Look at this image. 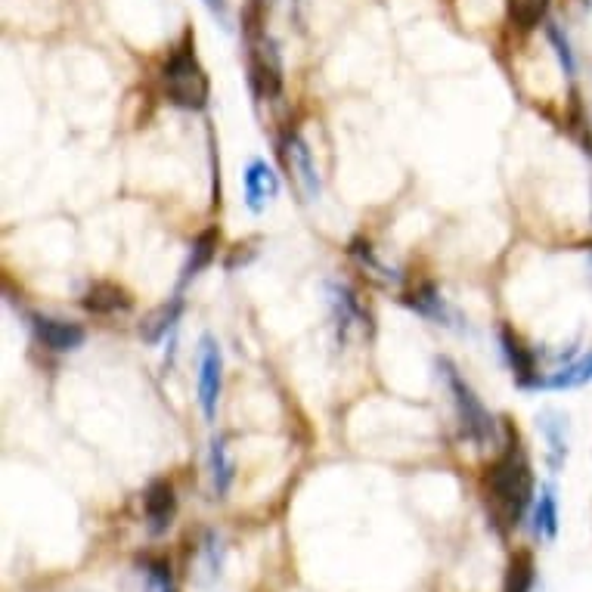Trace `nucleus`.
<instances>
[{
	"label": "nucleus",
	"instance_id": "423d86ee",
	"mask_svg": "<svg viewBox=\"0 0 592 592\" xmlns=\"http://www.w3.org/2000/svg\"><path fill=\"white\" fill-rule=\"evenodd\" d=\"M283 159H286V168L292 171V180L298 186V193L304 196V202H317L320 199V171L314 162V152H310L307 140L298 131H289L283 137Z\"/></svg>",
	"mask_w": 592,
	"mask_h": 592
},
{
	"label": "nucleus",
	"instance_id": "b1692460",
	"mask_svg": "<svg viewBox=\"0 0 592 592\" xmlns=\"http://www.w3.org/2000/svg\"><path fill=\"white\" fill-rule=\"evenodd\" d=\"M146 592H177L174 589V574L168 562H149L146 565Z\"/></svg>",
	"mask_w": 592,
	"mask_h": 592
},
{
	"label": "nucleus",
	"instance_id": "39448f33",
	"mask_svg": "<svg viewBox=\"0 0 592 592\" xmlns=\"http://www.w3.org/2000/svg\"><path fill=\"white\" fill-rule=\"evenodd\" d=\"M221 385H224V357H221V348H217V341L211 335H205L202 345H199V379H196V388H199L202 416L208 422L217 416Z\"/></svg>",
	"mask_w": 592,
	"mask_h": 592
},
{
	"label": "nucleus",
	"instance_id": "7ed1b4c3",
	"mask_svg": "<svg viewBox=\"0 0 592 592\" xmlns=\"http://www.w3.org/2000/svg\"><path fill=\"white\" fill-rule=\"evenodd\" d=\"M165 93L168 100L177 106V109H186V112H199L208 106V75L205 69L199 66V59L190 47H180L168 56L165 62Z\"/></svg>",
	"mask_w": 592,
	"mask_h": 592
},
{
	"label": "nucleus",
	"instance_id": "0eeeda50",
	"mask_svg": "<svg viewBox=\"0 0 592 592\" xmlns=\"http://www.w3.org/2000/svg\"><path fill=\"white\" fill-rule=\"evenodd\" d=\"M143 512H146V527L152 537L165 534L174 524L177 515V496L168 481H152L143 493Z\"/></svg>",
	"mask_w": 592,
	"mask_h": 592
},
{
	"label": "nucleus",
	"instance_id": "5701e85b",
	"mask_svg": "<svg viewBox=\"0 0 592 592\" xmlns=\"http://www.w3.org/2000/svg\"><path fill=\"white\" fill-rule=\"evenodd\" d=\"M546 10H549V0H518V4H515V19H518V25L524 31H531V28H537L543 22Z\"/></svg>",
	"mask_w": 592,
	"mask_h": 592
},
{
	"label": "nucleus",
	"instance_id": "2eb2a0df",
	"mask_svg": "<svg viewBox=\"0 0 592 592\" xmlns=\"http://www.w3.org/2000/svg\"><path fill=\"white\" fill-rule=\"evenodd\" d=\"M180 310H183V301H180V298H174V301H168V304H162V307H155L152 314L140 323L143 341H149V345H159V341L177 326Z\"/></svg>",
	"mask_w": 592,
	"mask_h": 592
},
{
	"label": "nucleus",
	"instance_id": "f03ea898",
	"mask_svg": "<svg viewBox=\"0 0 592 592\" xmlns=\"http://www.w3.org/2000/svg\"><path fill=\"white\" fill-rule=\"evenodd\" d=\"M438 369H441V376H444L447 391L453 394L456 416H459V425H462V434H465V438H469L472 444H478V447L496 444V422H493V416L487 413V407L481 403V397L472 391V385L462 379V372H459L447 357L438 360Z\"/></svg>",
	"mask_w": 592,
	"mask_h": 592
},
{
	"label": "nucleus",
	"instance_id": "f3484780",
	"mask_svg": "<svg viewBox=\"0 0 592 592\" xmlns=\"http://www.w3.org/2000/svg\"><path fill=\"white\" fill-rule=\"evenodd\" d=\"M214 252H217V233H214V230H205V233L193 242V252H190V258H186V264H183L180 289H183L186 283H193V279L214 261Z\"/></svg>",
	"mask_w": 592,
	"mask_h": 592
},
{
	"label": "nucleus",
	"instance_id": "393cba45",
	"mask_svg": "<svg viewBox=\"0 0 592 592\" xmlns=\"http://www.w3.org/2000/svg\"><path fill=\"white\" fill-rule=\"evenodd\" d=\"M205 7H208V13H211L217 22H221L224 28H233V25H230V4H227V0H205Z\"/></svg>",
	"mask_w": 592,
	"mask_h": 592
},
{
	"label": "nucleus",
	"instance_id": "4be33fe9",
	"mask_svg": "<svg viewBox=\"0 0 592 592\" xmlns=\"http://www.w3.org/2000/svg\"><path fill=\"white\" fill-rule=\"evenodd\" d=\"M546 35H549V44L555 47V56H558V62H562L565 75L574 78V72H577V59H574L571 41H568V35L562 31V25H558V22H546Z\"/></svg>",
	"mask_w": 592,
	"mask_h": 592
},
{
	"label": "nucleus",
	"instance_id": "dca6fc26",
	"mask_svg": "<svg viewBox=\"0 0 592 592\" xmlns=\"http://www.w3.org/2000/svg\"><path fill=\"white\" fill-rule=\"evenodd\" d=\"M329 304H332V317H335V329H338V338L345 341L354 320H360V307H357V298L351 295V289L345 286H329Z\"/></svg>",
	"mask_w": 592,
	"mask_h": 592
},
{
	"label": "nucleus",
	"instance_id": "f8f14e48",
	"mask_svg": "<svg viewBox=\"0 0 592 592\" xmlns=\"http://www.w3.org/2000/svg\"><path fill=\"white\" fill-rule=\"evenodd\" d=\"M537 422H540V431H543L546 447H549V465L558 472L568 459V416L558 410H543L537 416Z\"/></svg>",
	"mask_w": 592,
	"mask_h": 592
},
{
	"label": "nucleus",
	"instance_id": "20e7f679",
	"mask_svg": "<svg viewBox=\"0 0 592 592\" xmlns=\"http://www.w3.org/2000/svg\"><path fill=\"white\" fill-rule=\"evenodd\" d=\"M245 35H248V78H252V87L261 100H273L279 97V90H283L279 53L255 22L245 25Z\"/></svg>",
	"mask_w": 592,
	"mask_h": 592
},
{
	"label": "nucleus",
	"instance_id": "ddd939ff",
	"mask_svg": "<svg viewBox=\"0 0 592 592\" xmlns=\"http://www.w3.org/2000/svg\"><path fill=\"white\" fill-rule=\"evenodd\" d=\"M407 307H413L416 314L434 320L438 326H456V323H462V317L447 304V298H441V292L434 289V286H422L413 295H407Z\"/></svg>",
	"mask_w": 592,
	"mask_h": 592
},
{
	"label": "nucleus",
	"instance_id": "aec40b11",
	"mask_svg": "<svg viewBox=\"0 0 592 592\" xmlns=\"http://www.w3.org/2000/svg\"><path fill=\"white\" fill-rule=\"evenodd\" d=\"M534 577H537L534 555H531V552H518V555L512 558V565H509L503 592H531V589H534Z\"/></svg>",
	"mask_w": 592,
	"mask_h": 592
},
{
	"label": "nucleus",
	"instance_id": "f257e3e1",
	"mask_svg": "<svg viewBox=\"0 0 592 592\" xmlns=\"http://www.w3.org/2000/svg\"><path fill=\"white\" fill-rule=\"evenodd\" d=\"M487 500H490L493 518L503 521L506 527H518L527 506H531V500H534L531 462H527V453L518 441V431H509V447L490 465Z\"/></svg>",
	"mask_w": 592,
	"mask_h": 592
},
{
	"label": "nucleus",
	"instance_id": "412c9836",
	"mask_svg": "<svg viewBox=\"0 0 592 592\" xmlns=\"http://www.w3.org/2000/svg\"><path fill=\"white\" fill-rule=\"evenodd\" d=\"M351 255L357 258V264L363 267V270H369L372 276L379 279V283H397V273L376 255V248H372L369 242H363V239H357V242H351Z\"/></svg>",
	"mask_w": 592,
	"mask_h": 592
},
{
	"label": "nucleus",
	"instance_id": "9b49d317",
	"mask_svg": "<svg viewBox=\"0 0 592 592\" xmlns=\"http://www.w3.org/2000/svg\"><path fill=\"white\" fill-rule=\"evenodd\" d=\"M500 345H503V354H506V360H509V366H512L515 382H518L521 388H534L537 379H540V372H537V357H534L531 351H527V348L521 345V338H518L515 332H509V329H503Z\"/></svg>",
	"mask_w": 592,
	"mask_h": 592
},
{
	"label": "nucleus",
	"instance_id": "a878e982",
	"mask_svg": "<svg viewBox=\"0 0 592 592\" xmlns=\"http://www.w3.org/2000/svg\"><path fill=\"white\" fill-rule=\"evenodd\" d=\"M589 273H592V245H589Z\"/></svg>",
	"mask_w": 592,
	"mask_h": 592
},
{
	"label": "nucleus",
	"instance_id": "1a4fd4ad",
	"mask_svg": "<svg viewBox=\"0 0 592 592\" xmlns=\"http://www.w3.org/2000/svg\"><path fill=\"white\" fill-rule=\"evenodd\" d=\"M35 335L44 348H50L53 354H69L78 351L84 345L87 332L78 323H66V320H53V317H35Z\"/></svg>",
	"mask_w": 592,
	"mask_h": 592
},
{
	"label": "nucleus",
	"instance_id": "6ab92c4d",
	"mask_svg": "<svg viewBox=\"0 0 592 592\" xmlns=\"http://www.w3.org/2000/svg\"><path fill=\"white\" fill-rule=\"evenodd\" d=\"M211 481H214L217 496H227V490L233 484V459H230V450H227L224 438L211 441Z\"/></svg>",
	"mask_w": 592,
	"mask_h": 592
},
{
	"label": "nucleus",
	"instance_id": "a211bd4d",
	"mask_svg": "<svg viewBox=\"0 0 592 592\" xmlns=\"http://www.w3.org/2000/svg\"><path fill=\"white\" fill-rule=\"evenodd\" d=\"M534 534L543 540H555V534H558V500H555V490L549 484L540 490V500L534 509Z\"/></svg>",
	"mask_w": 592,
	"mask_h": 592
},
{
	"label": "nucleus",
	"instance_id": "4468645a",
	"mask_svg": "<svg viewBox=\"0 0 592 592\" xmlns=\"http://www.w3.org/2000/svg\"><path fill=\"white\" fill-rule=\"evenodd\" d=\"M84 307L90 310V314H100V317H109V314H118V310H128L131 307V298L124 289H118L115 283H93L84 295Z\"/></svg>",
	"mask_w": 592,
	"mask_h": 592
},
{
	"label": "nucleus",
	"instance_id": "6e6552de",
	"mask_svg": "<svg viewBox=\"0 0 592 592\" xmlns=\"http://www.w3.org/2000/svg\"><path fill=\"white\" fill-rule=\"evenodd\" d=\"M242 190H245V205H248V211L261 214V211L279 196V177H276V171H273L264 159H255L252 165L245 168Z\"/></svg>",
	"mask_w": 592,
	"mask_h": 592
},
{
	"label": "nucleus",
	"instance_id": "9d476101",
	"mask_svg": "<svg viewBox=\"0 0 592 592\" xmlns=\"http://www.w3.org/2000/svg\"><path fill=\"white\" fill-rule=\"evenodd\" d=\"M592 382V351H586L583 357L568 360L565 366H558L549 376H540L534 391H574Z\"/></svg>",
	"mask_w": 592,
	"mask_h": 592
}]
</instances>
